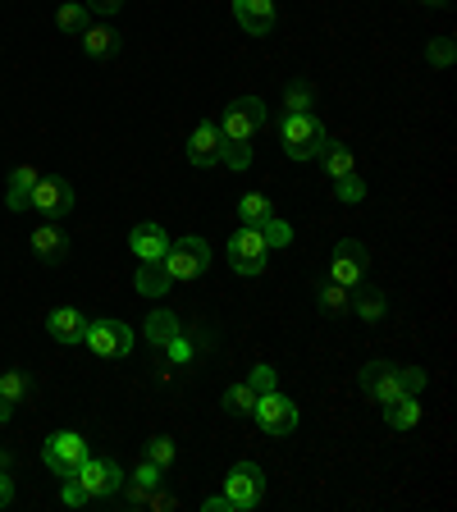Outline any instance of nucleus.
Wrapping results in <instances>:
<instances>
[{
	"label": "nucleus",
	"instance_id": "obj_10",
	"mask_svg": "<svg viewBox=\"0 0 457 512\" xmlns=\"http://www.w3.org/2000/svg\"><path fill=\"white\" fill-rule=\"evenodd\" d=\"M83 343L96 357H128L133 352V330H128L124 320H87Z\"/></svg>",
	"mask_w": 457,
	"mask_h": 512
},
{
	"label": "nucleus",
	"instance_id": "obj_33",
	"mask_svg": "<svg viewBox=\"0 0 457 512\" xmlns=\"http://www.w3.org/2000/svg\"><path fill=\"white\" fill-rule=\"evenodd\" d=\"M220 165H229V170H247V165H252V147L220 133Z\"/></svg>",
	"mask_w": 457,
	"mask_h": 512
},
{
	"label": "nucleus",
	"instance_id": "obj_43",
	"mask_svg": "<svg viewBox=\"0 0 457 512\" xmlns=\"http://www.w3.org/2000/svg\"><path fill=\"white\" fill-rule=\"evenodd\" d=\"M202 512H234V503L224 499V494H215V499H206V503H202Z\"/></svg>",
	"mask_w": 457,
	"mask_h": 512
},
{
	"label": "nucleus",
	"instance_id": "obj_16",
	"mask_svg": "<svg viewBox=\"0 0 457 512\" xmlns=\"http://www.w3.org/2000/svg\"><path fill=\"white\" fill-rule=\"evenodd\" d=\"M234 19L247 28V37H266L275 28V0H234Z\"/></svg>",
	"mask_w": 457,
	"mask_h": 512
},
{
	"label": "nucleus",
	"instance_id": "obj_18",
	"mask_svg": "<svg viewBox=\"0 0 457 512\" xmlns=\"http://www.w3.org/2000/svg\"><path fill=\"white\" fill-rule=\"evenodd\" d=\"M160 471H165V467H156V462L147 458V462L138 467V476H124V485H119V490H124V499L133 503V508H142V503H147V494L156 490L160 480H165Z\"/></svg>",
	"mask_w": 457,
	"mask_h": 512
},
{
	"label": "nucleus",
	"instance_id": "obj_6",
	"mask_svg": "<svg viewBox=\"0 0 457 512\" xmlns=\"http://www.w3.org/2000/svg\"><path fill=\"white\" fill-rule=\"evenodd\" d=\"M32 211L42 215V220H64V215L74 211V183L64 179V174H42L37 188H32Z\"/></svg>",
	"mask_w": 457,
	"mask_h": 512
},
{
	"label": "nucleus",
	"instance_id": "obj_2",
	"mask_svg": "<svg viewBox=\"0 0 457 512\" xmlns=\"http://www.w3.org/2000/svg\"><path fill=\"white\" fill-rule=\"evenodd\" d=\"M165 275L174 279V284H188V279H202L206 270H211V247H206V238H179V243H170V252H165Z\"/></svg>",
	"mask_w": 457,
	"mask_h": 512
},
{
	"label": "nucleus",
	"instance_id": "obj_42",
	"mask_svg": "<svg viewBox=\"0 0 457 512\" xmlns=\"http://www.w3.org/2000/svg\"><path fill=\"white\" fill-rule=\"evenodd\" d=\"M87 10H96V14H119V5H124V0H83Z\"/></svg>",
	"mask_w": 457,
	"mask_h": 512
},
{
	"label": "nucleus",
	"instance_id": "obj_34",
	"mask_svg": "<svg viewBox=\"0 0 457 512\" xmlns=\"http://www.w3.org/2000/svg\"><path fill=\"white\" fill-rule=\"evenodd\" d=\"M334 197H339V202H362V197H366V183L362 179H357V170H352V174H343V179H334Z\"/></svg>",
	"mask_w": 457,
	"mask_h": 512
},
{
	"label": "nucleus",
	"instance_id": "obj_21",
	"mask_svg": "<svg viewBox=\"0 0 457 512\" xmlns=\"http://www.w3.org/2000/svg\"><path fill=\"white\" fill-rule=\"evenodd\" d=\"M384 407V421L394 430H412L416 421H421V403H416L412 394H398V398H389V403H380Z\"/></svg>",
	"mask_w": 457,
	"mask_h": 512
},
{
	"label": "nucleus",
	"instance_id": "obj_22",
	"mask_svg": "<svg viewBox=\"0 0 457 512\" xmlns=\"http://www.w3.org/2000/svg\"><path fill=\"white\" fill-rule=\"evenodd\" d=\"M174 279L165 275V266L160 261H138V293H147V298H160V293H170Z\"/></svg>",
	"mask_w": 457,
	"mask_h": 512
},
{
	"label": "nucleus",
	"instance_id": "obj_11",
	"mask_svg": "<svg viewBox=\"0 0 457 512\" xmlns=\"http://www.w3.org/2000/svg\"><path fill=\"white\" fill-rule=\"evenodd\" d=\"M366 266H371L366 247L357 243V238H343V243L334 247V256H330V279L334 284H343V288H357L362 284V275H366Z\"/></svg>",
	"mask_w": 457,
	"mask_h": 512
},
{
	"label": "nucleus",
	"instance_id": "obj_20",
	"mask_svg": "<svg viewBox=\"0 0 457 512\" xmlns=\"http://www.w3.org/2000/svg\"><path fill=\"white\" fill-rule=\"evenodd\" d=\"M83 51L92 55V60H110V55L119 51V32L106 28V23H87L83 32Z\"/></svg>",
	"mask_w": 457,
	"mask_h": 512
},
{
	"label": "nucleus",
	"instance_id": "obj_35",
	"mask_svg": "<svg viewBox=\"0 0 457 512\" xmlns=\"http://www.w3.org/2000/svg\"><path fill=\"white\" fill-rule=\"evenodd\" d=\"M426 60H430V64H439V69H448V64L457 60V46H453V37H435V42L426 46Z\"/></svg>",
	"mask_w": 457,
	"mask_h": 512
},
{
	"label": "nucleus",
	"instance_id": "obj_8",
	"mask_svg": "<svg viewBox=\"0 0 457 512\" xmlns=\"http://www.w3.org/2000/svg\"><path fill=\"white\" fill-rule=\"evenodd\" d=\"M256 128H266V106L256 96H238L224 106V119H220V133L234 142H252Z\"/></svg>",
	"mask_w": 457,
	"mask_h": 512
},
{
	"label": "nucleus",
	"instance_id": "obj_24",
	"mask_svg": "<svg viewBox=\"0 0 457 512\" xmlns=\"http://www.w3.org/2000/svg\"><path fill=\"white\" fill-rule=\"evenodd\" d=\"M55 23H60V32H69V37H83L87 23H92V10H87L83 0H69V5L55 10Z\"/></svg>",
	"mask_w": 457,
	"mask_h": 512
},
{
	"label": "nucleus",
	"instance_id": "obj_44",
	"mask_svg": "<svg viewBox=\"0 0 457 512\" xmlns=\"http://www.w3.org/2000/svg\"><path fill=\"white\" fill-rule=\"evenodd\" d=\"M14 416V403H5V398H0V421H10Z\"/></svg>",
	"mask_w": 457,
	"mask_h": 512
},
{
	"label": "nucleus",
	"instance_id": "obj_37",
	"mask_svg": "<svg viewBox=\"0 0 457 512\" xmlns=\"http://www.w3.org/2000/svg\"><path fill=\"white\" fill-rule=\"evenodd\" d=\"M247 384H252V394H270V389H279L275 366H256V371L247 375Z\"/></svg>",
	"mask_w": 457,
	"mask_h": 512
},
{
	"label": "nucleus",
	"instance_id": "obj_30",
	"mask_svg": "<svg viewBox=\"0 0 457 512\" xmlns=\"http://www.w3.org/2000/svg\"><path fill=\"white\" fill-rule=\"evenodd\" d=\"M28 394H32V375L28 371H0V398H5V403L19 407Z\"/></svg>",
	"mask_w": 457,
	"mask_h": 512
},
{
	"label": "nucleus",
	"instance_id": "obj_31",
	"mask_svg": "<svg viewBox=\"0 0 457 512\" xmlns=\"http://www.w3.org/2000/svg\"><path fill=\"white\" fill-rule=\"evenodd\" d=\"M252 407H256L252 384H229V389H224V412L229 416H252Z\"/></svg>",
	"mask_w": 457,
	"mask_h": 512
},
{
	"label": "nucleus",
	"instance_id": "obj_27",
	"mask_svg": "<svg viewBox=\"0 0 457 512\" xmlns=\"http://www.w3.org/2000/svg\"><path fill=\"white\" fill-rule=\"evenodd\" d=\"M320 160H325L330 179H343V174L357 170V160H352V151L343 147V142H325V147H320Z\"/></svg>",
	"mask_w": 457,
	"mask_h": 512
},
{
	"label": "nucleus",
	"instance_id": "obj_45",
	"mask_svg": "<svg viewBox=\"0 0 457 512\" xmlns=\"http://www.w3.org/2000/svg\"><path fill=\"white\" fill-rule=\"evenodd\" d=\"M421 5H430V10H444L448 0H421Z\"/></svg>",
	"mask_w": 457,
	"mask_h": 512
},
{
	"label": "nucleus",
	"instance_id": "obj_4",
	"mask_svg": "<svg viewBox=\"0 0 457 512\" xmlns=\"http://www.w3.org/2000/svg\"><path fill=\"white\" fill-rule=\"evenodd\" d=\"M252 416H256V426L266 430L270 439H284V435H293V430H298V407L288 403L279 389H270V394H256Z\"/></svg>",
	"mask_w": 457,
	"mask_h": 512
},
{
	"label": "nucleus",
	"instance_id": "obj_1",
	"mask_svg": "<svg viewBox=\"0 0 457 512\" xmlns=\"http://www.w3.org/2000/svg\"><path fill=\"white\" fill-rule=\"evenodd\" d=\"M279 142H284V151L293 160H316L320 147L330 142V133H325V124L316 115H284L279 119Z\"/></svg>",
	"mask_w": 457,
	"mask_h": 512
},
{
	"label": "nucleus",
	"instance_id": "obj_40",
	"mask_svg": "<svg viewBox=\"0 0 457 512\" xmlns=\"http://www.w3.org/2000/svg\"><path fill=\"white\" fill-rule=\"evenodd\" d=\"M142 508L170 512V508H179V499H174V494H170V490H160V485H156V490H151V494H147V503H142Z\"/></svg>",
	"mask_w": 457,
	"mask_h": 512
},
{
	"label": "nucleus",
	"instance_id": "obj_17",
	"mask_svg": "<svg viewBox=\"0 0 457 512\" xmlns=\"http://www.w3.org/2000/svg\"><path fill=\"white\" fill-rule=\"evenodd\" d=\"M46 334H51L55 343H83L87 316L78 307H55L51 316H46Z\"/></svg>",
	"mask_w": 457,
	"mask_h": 512
},
{
	"label": "nucleus",
	"instance_id": "obj_19",
	"mask_svg": "<svg viewBox=\"0 0 457 512\" xmlns=\"http://www.w3.org/2000/svg\"><path fill=\"white\" fill-rule=\"evenodd\" d=\"M37 179H42V174L32 170V165H19V170H10V188H5V206H10V211H28V206H32V188H37Z\"/></svg>",
	"mask_w": 457,
	"mask_h": 512
},
{
	"label": "nucleus",
	"instance_id": "obj_32",
	"mask_svg": "<svg viewBox=\"0 0 457 512\" xmlns=\"http://www.w3.org/2000/svg\"><path fill=\"white\" fill-rule=\"evenodd\" d=\"M256 234L266 238V247H270V252H275V247H288V243H293V224H288V220H279V215H270V220H261V224H256Z\"/></svg>",
	"mask_w": 457,
	"mask_h": 512
},
{
	"label": "nucleus",
	"instance_id": "obj_15",
	"mask_svg": "<svg viewBox=\"0 0 457 512\" xmlns=\"http://www.w3.org/2000/svg\"><path fill=\"white\" fill-rule=\"evenodd\" d=\"M128 247H133L138 261H165V252H170V234H165V224L147 220L128 234Z\"/></svg>",
	"mask_w": 457,
	"mask_h": 512
},
{
	"label": "nucleus",
	"instance_id": "obj_14",
	"mask_svg": "<svg viewBox=\"0 0 457 512\" xmlns=\"http://www.w3.org/2000/svg\"><path fill=\"white\" fill-rule=\"evenodd\" d=\"M362 394H371L375 403H389V398H398V394H403V384H398V366L394 362L362 366Z\"/></svg>",
	"mask_w": 457,
	"mask_h": 512
},
{
	"label": "nucleus",
	"instance_id": "obj_9",
	"mask_svg": "<svg viewBox=\"0 0 457 512\" xmlns=\"http://www.w3.org/2000/svg\"><path fill=\"white\" fill-rule=\"evenodd\" d=\"M224 252H229V266L238 270V275H261V270H266V261H270V247H266V238L256 234V229H238L234 238H229V247H224Z\"/></svg>",
	"mask_w": 457,
	"mask_h": 512
},
{
	"label": "nucleus",
	"instance_id": "obj_38",
	"mask_svg": "<svg viewBox=\"0 0 457 512\" xmlns=\"http://www.w3.org/2000/svg\"><path fill=\"white\" fill-rule=\"evenodd\" d=\"M398 384H403V394H421L426 389V371L421 366H398Z\"/></svg>",
	"mask_w": 457,
	"mask_h": 512
},
{
	"label": "nucleus",
	"instance_id": "obj_26",
	"mask_svg": "<svg viewBox=\"0 0 457 512\" xmlns=\"http://www.w3.org/2000/svg\"><path fill=\"white\" fill-rule=\"evenodd\" d=\"M316 302H320V311L325 316H343V311H352V288H343V284H320V293H316Z\"/></svg>",
	"mask_w": 457,
	"mask_h": 512
},
{
	"label": "nucleus",
	"instance_id": "obj_23",
	"mask_svg": "<svg viewBox=\"0 0 457 512\" xmlns=\"http://www.w3.org/2000/svg\"><path fill=\"white\" fill-rule=\"evenodd\" d=\"M179 330H183V325H179V316H174V311H151L147 325H142L147 343H156V348H165V343H170Z\"/></svg>",
	"mask_w": 457,
	"mask_h": 512
},
{
	"label": "nucleus",
	"instance_id": "obj_29",
	"mask_svg": "<svg viewBox=\"0 0 457 512\" xmlns=\"http://www.w3.org/2000/svg\"><path fill=\"white\" fill-rule=\"evenodd\" d=\"M275 215V206H270V197H261V192H247L243 202H238V220L247 224V229H256L261 220H270Z\"/></svg>",
	"mask_w": 457,
	"mask_h": 512
},
{
	"label": "nucleus",
	"instance_id": "obj_28",
	"mask_svg": "<svg viewBox=\"0 0 457 512\" xmlns=\"http://www.w3.org/2000/svg\"><path fill=\"white\" fill-rule=\"evenodd\" d=\"M352 307H357V316L362 320H380L384 316V293L371 284H357L352 288Z\"/></svg>",
	"mask_w": 457,
	"mask_h": 512
},
{
	"label": "nucleus",
	"instance_id": "obj_25",
	"mask_svg": "<svg viewBox=\"0 0 457 512\" xmlns=\"http://www.w3.org/2000/svg\"><path fill=\"white\" fill-rule=\"evenodd\" d=\"M284 110H288V115H311V110H316V87H311L307 78L288 83L284 87Z\"/></svg>",
	"mask_w": 457,
	"mask_h": 512
},
{
	"label": "nucleus",
	"instance_id": "obj_39",
	"mask_svg": "<svg viewBox=\"0 0 457 512\" xmlns=\"http://www.w3.org/2000/svg\"><path fill=\"white\" fill-rule=\"evenodd\" d=\"M60 499L69 503V508H83V503H92L87 499V490L78 485V476H64V485H60Z\"/></svg>",
	"mask_w": 457,
	"mask_h": 512
},
{
	"label": "nucleus",
	"instance_id": "obj_36",
	"mask_svg": "<svg viewBox=\"0 0 457 512\" xmlns=\"http://www.w3.org/2000/svg\"><path fill=\"white\" fill-rule=\"evenodd\" d=\"M147 458L156 462V467H174V439L170 435L147 439Z\"/></svg>",
	"mask_w": 457,
	"mask_h": 512
},
{
	"label": "nucleus",
	"instance_id": "obj_41",
	"mask_svg": "<svg viewBox=\"0 0 457 512\" xmlns=\"http://www.w3.org/2000/svg\"><path fill=\"white\" fill-rule=\"evenodd\" d=\"M10 503H14V476L0 467V508H10Z\"/></svg>",
	"mask_w": 457,
	"mask_h": 512
},
{
	"label": "nucleus",
	"instance_id": "obj_7",
	"mask_svg": "<svg viewBox=\"0 0 457 512\" xmlns=\"http://www.w3.org/2000/svg\"><path fill=\"white\" fill-rule=\"evenodd\" d=\"M74 476L87 490V499H110V494H119V485H124V467H119L115 458H92V453L83 458V467H78Z\"/></svg>",
	"mask_w": 457,
	"mask_h": 512
},
{
	"label": "nucleus",
	"instance_id": "obj_12",
	"mask_svg": "<svg viewBox=\"0 0 457 512\" xmlns=\"http://www.w3.org/2000/svg\"><path fill=\"white\" fill-rule=\"evenodd\" d=\"M32 256H37L42 266H60L64 256H69V234H64L60 220H42L32 229Z\"/></svg>",
	"mask_w": 457,
	"mask_h": 512
},
{
	"label": "nucleus",
	"instance_id": "obj_13",
	"mask_svg": "<svg viewBox=\"0 0 457 512\" xmlns=\"http://www.w3.org/2000/svg\"><path fill=\"white\" fill-rule=\"evenodd\" d=\"M188 160L197 165V170H211V165H220V124L202 119V124L192 128V138H188Z\"/></svg>",
	"mask_w": 457,
	"mask_h": 512
},
{
	"label": "nucleus",
	"instance_id": "obj_3",
	"mask_svg": "<svg viewBox=\"0 0 457 512\" xmlns=\"http://www.w3.org/2000/svg\"><path fill=\"white\" fill-rule=\"evenodd\" d=\"M83 458H87V439L78 435V430H55L51 439L42 444V462L55 471V476H74L78 467H83Z\"/></svg>",
	"mask_w": 457,
	"mask_h": 512
},
{
	"label": "nucleus",
	"instance_id": "obj_5",
	"mask_svg": "<svg viewBox=\"0 0 457 512\" xmlns=\"http://www.w3.org/2000/svg\"><path fill=\"white\" fill-rule=\"evenodd\" d=\"M224 499L234 503V512L256 508V503L266 499V476H261V467H256V462L229 467V476H224Z\"/></svg>",
	"mask_w": 457,
	"mask_h": 512
}]
</instances>
